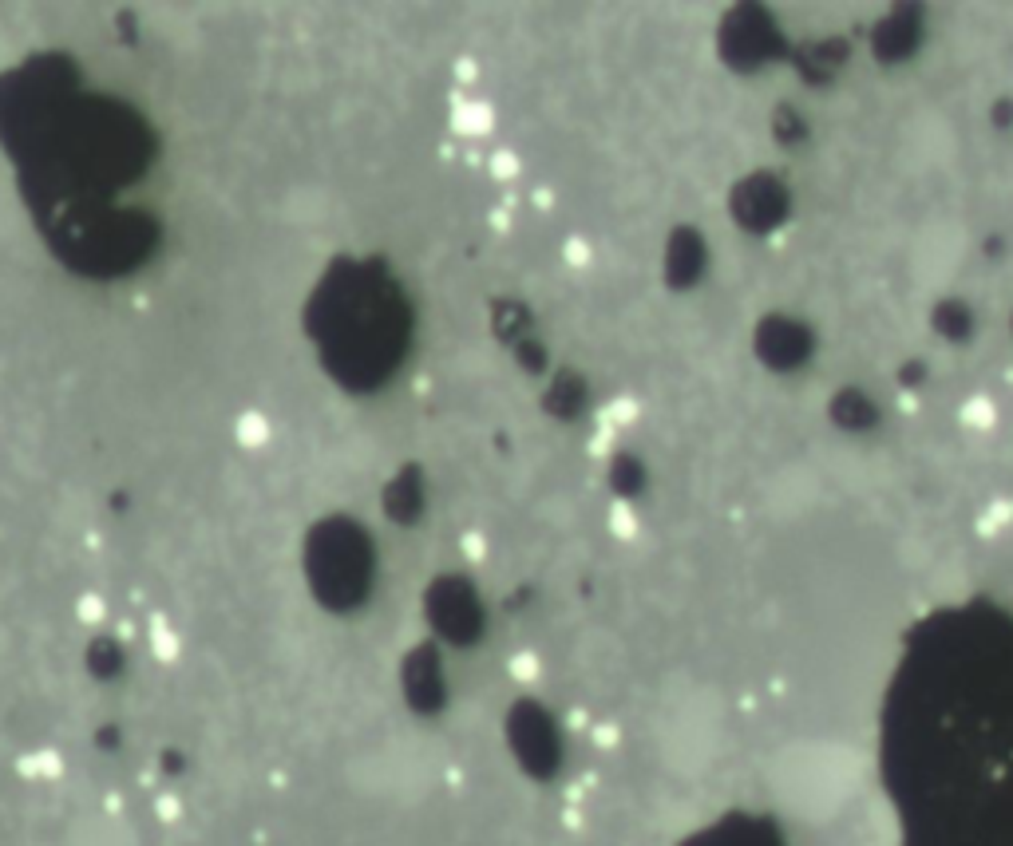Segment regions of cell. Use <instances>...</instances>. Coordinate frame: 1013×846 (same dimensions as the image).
Returning <instances> with one entry per match:
<instances>
[{
    "instance_id": "1",
    "label": "cell",
    "mask_w": 1013,
    "mask_h": 846,
    "mask_svg": "<svg viewBox=\"0 0 1013 846\" xmlns=\"http://www.w3.org/2000/svg\"><path fill=\"white\" fill-rule=\"evenodd\" d=\"M776 783L780 799L792 807L796 815L819 819L831 815L836 803L848 795L851 783V756L839 747H804V752H788L776 764Z\"/></svg>"
},
{
    "instance_id": "2",
    "label": "cell",
    "mask_w": 1013,
    "mask_h": 846,
    "mask_svg": "<svg viewBox=\"0 0 1013 846\" xmlns=\"http://www.w3.org/2000/svg\"><path fill=\"white\" fill-rule=\"evenodd\" d=\"M962 257H966V234H962V225L938 218V222H926L919 237H914L911 266L923 285H943L958 273Z\"/></svg>"
},
{
    "instance_id": "3",
    "label": "cell",
    "mask_w": 1013,
    "mask_h": 846,
    "mask_svg": "<svg viewBox=\"0 0 1013 846\" xmlns=\"http://www.w3.org/2000/svg\"><path fill=\"white\" fill-rule=\"evenodd\" d=\"M902 151L919 166H943L955 159V127L943 115H914L902 131Z\"/></svg>"
},
{
    "instance_id": "4",
    "label": "cell",
    "mask_w": 1013,
    "mask_h": 846,
    "mask_svg": "<svg viewBox=\"0 0 1013 846\" xmlns=\"http://www.w3.org/2000/svg\"><path fill=\"white\" fill-rule=\"evenodd\" d=\"M765 498H768V510H772L776 518H800V515H807V510L816 507L819 483H816L812 471L796 463V467H784L776 479L768 483Z\"/></svg>"
},
{
    "instance_id": "5",
    "label": "cell",
    "mask_w": 1013,
    "mask_h": 846,
    "mask_svg": "<svg viewBox=\"0 0 1013 846\" xmlns=\"http://www.w3.org/2000/svg\"><path fill=\"white\" fill-rule=\"evenodd\" d=\"M962 423L974 427V432H990V427L997 423V408L986 396H966V403H962Z\"/></svg>"
},
{
    "instance_id": "6",
    "label": "cell",
    "mask_w": 1013,
    "mask_h": 846,
    "mask_svg": "<svg viewBox=\"0 0 1013 846\" xmlns=\"http://www.w3.org/2000/svg\"><path fill=\"white\" fill-rule=\"evenodd\" d=\"M1006 518H1013V507H1009V503H994V507L978 518V530H982V534H994L997 527H1006Z\"/></svg>"
}]
</instances>
